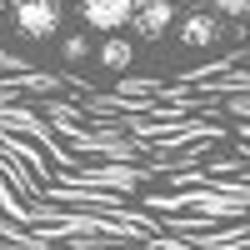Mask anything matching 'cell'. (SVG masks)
I'll return each mask as SVG.
<instances>
[{
	"label": "cell",
	"mask_w": 250,
	"mask_h": 250,
	"mask_svg": "<svg viewBox=\"0 0 250 250\" xmlns=\"http://www.w3.org/2000/svg\"><path fill=\"white\" fill-rule=\"evenodd\" d=\"M15 30L25 40H50L60 30V0H15Z\"/></svg>",
	"instance_id": "6da1fadb"
},
{
	"label": "cell",
	"mask_w": 250,
	"mask_h": 250,
	"mask_svg": "<svg viewBox=\"0 0 250 250\" xmlns=\"http://www.w3.org/2000/svg\"><path fill=\"white\" fill-rule=\"evenodd\" d=\"M135 5L140 0H80V15H85V25L100 30V35H120L135 20Z\"/></svg>",
	"instance_id": "7a4b0ae2"
},
{
	"label": "cell",
	"mask_w": 250,
	"mask_h": 250,
	"mask_svg": "<svg viewBox=\"0 0 250 250\" xmlns=\"http://www.w3.org/2000/svg\"><path fill=\"white\" fill-rule=\"evenodd\" d=\"M130 25H135V35H140V40H160L165 30L175 25V0H140Z\"/></svg>",
	"instance_id": "3957f363"
},
{
	"label": "cell",
	"mask_w": 250,
	"mask_h": 250,
	"mask_svg": "<svg viewBox=\"0 0 250 250\" xmlns=\"http://www.w3.org/2000/svg\"><path fill=\"white\" fill-rule=\"evenodd\" d=\"M175 35H180V45H190V50H210L220 40V20L210 10H195V15H185L175 25Z\"/></svg>",
	"instance_id": "277c9868"
},
{
	"label": "cell",
	"mask_w": 250,
	"mask_h": 250,
	"mask_svg": "<svg viewBox=\"0 0 250 250\" xmlns=\"http://www.w3.org/2000/svg\"><path fill=\"white\" fill-rule=\"evenodd\" d=\"M95 60H100L105 70H125V65L135 60V45H130V40H120V35H105V45L95 50Z\"/></svg>",
	"instance_id": "5b68a950"
},
{
	"label": "cell",
	"mask_w": 250,
	"mask_h": 250,
	"mask_svg": "<svg viewBox=\"0 0 250 250\" xmlns=\"http://www.w3.org/2000/svg\"><path fill=\"white\" fill-rule=\"evenodd\" d=\"M210 15L215 20H245L250 15V0H210Z\"/></svg>",
	"instance_id": "8992f818"
},
{
	"label": "cell",
	"mask_w": 250,
	"mask_h": 250,
	"mask_svg": "<svg viewBox=\"0 0 250 250\" xmlns=\"http://www.w3.org/2000/svg\"><path fill=\"white\" fill-rule=\"evenodd\" d=\"M80 55H90V40L85 35H70L65 40V60H80Z\"/></svg>",
	"instance_id": "52a82bcc"
},
{
	"label": "cell",
	"mask_w": 250,
	"mask_h": 250,
	"mask_svg": "<svg viewBox=\"0 0 250 250\" xmlns=\"http://www.w3.org/2000/svg\"><path fill=\"white\" fill-rule=\"evenodd\" d=\"M0 15H5V5H0Z\"/></svg>",
	"instance_id": "ba28073f"
}]
</instances>
